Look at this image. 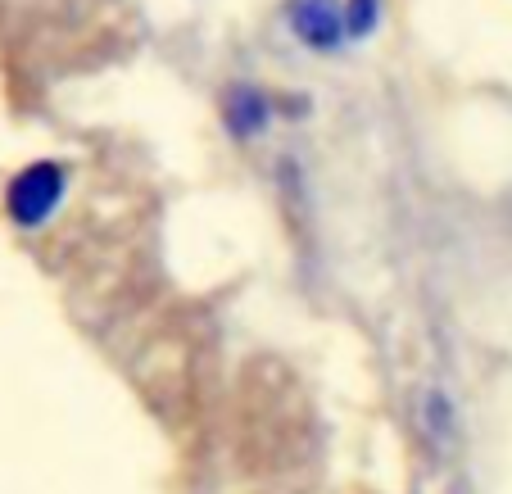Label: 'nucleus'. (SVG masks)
I'll return each instance as SVG.
<instances>
[{"mask_svg":"<svg viewBox=\"0 0 512 494\" xmlns=\"http://www.w3.org/2000/svg\"><path fill=\"white\" fill-rule=\"evenodd\" d=\"M59 195H64V173H59V164H28L10 182L5 204H10V218L19 227H41L55 214Z\"/></svg>","mask_w":512,"mask_h":494,"instance_id":"1","label":"nucleus"},{"mask_svg":"<svg viewBox=\"0 0 512 494\" xmlns=\"http://www.w3.org/2000/svg\"><path fill=\"white\" fill-rule=\"evenodd\" d=\"M290 28L300 32L313 50H331L340 46V37H349L340 0H290Z\"/></svg>","mask_w":512,"mask_h":494,"instance_id":"2","label":"nucleus"},{"mask_svg":"<svg viewBox=\"0 0 512 494\" xmlns=\"http://www.w3.org/2000/svg\"><path fill=\"white\" fill-rule=\"evenodd\" d=\"M263 118H268V105H263V96L254 87H236L232 96H227V123H232L241 136L259 132Z\"/></svg>","mask_w":512,"mask_h":494,"instance_id":"3","label":"nucleus"},{"mask_svg":"<svg viewBox=\"0 0 512 494\" xmlns=\"http://www.w3.org/2000/svg\"><path fill=\"white\" fill-rule=\"evenodd\" d=\"M377 23V0H349L345 5V32L349 37H363Z\"/></svg>","mask_w":512,"mask_h":494,"instance_id":"4","label":"nucleus"}]
</instances>
